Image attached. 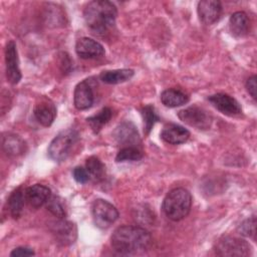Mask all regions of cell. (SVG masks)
Listing matches in <instances>:
<instances>
[{"mask_svg":"<svg viewBox=\"0 0 257 257\" xmlns=\"http://www.w3.org/2000/svg\"><path fill=\"white\" fill-rule=\"evenodd\" d=\"M246 88L247 91L250 93V95L256 99V89H257V85H256V76L253 75L251 77H249L246 81Z\"/></svg>","mask_w":257,"mask_h":257,"instance_id":"obj_31","label":"cell"},{"mask_svg":"<svg viewBox=\"0 0 257 257\" xmlns=\"http://www.w3.org/2000/svg\"><path fill=\"white\" fill-rule=\"evenodd\" d=\"M111 247L123 255L139 254L147 251L152 244L151 234L138 226H120L110 237Z\"/></svg>","mask_w":257,"mask_h":257,"instance_id":"obj_1","label":"cell"},{"mask_svg":"<svg viewBox=\"0 0 257 257\" xmlns=\"http://www.w3.org/2000/svg\"><path fill=\"white\" fill-rule=\"evenodd\" d=\"M161 138L168 144L180 145L188 141L190 138V132L182 125L171 123L163 128Z\"/></svg>","mask_w":257,"mask_h":257,"instance_id":"obj_17","label":"cell"},{"mask_svg":"<svg viewBox=\"0 0 257 257\" xmlns=\"http://www.w3.org/2000/svg\"><path fill=\"white\" fill-rule=\"evenodd\" d=\"M142 115L144 119V132L146 135H149L151 130L153 128L156 121L159 120V116L157 115L154 106L152 105H146L142 109Z\"/></svg>","mask_w":257,"mask_h":257,"instance_id":"obj_27","label":"cell"},{"mask_svg":"<svg viewBox=\"0 0 257 257\" xmlns=\"http://www.w3.org/2000/svg\"><path fill=\"white\" fill-rule=\"evenodd\" d=\"M250 249L245 240L232 236L220 238L215 245V252L220 256H248Z\"/></svg>","mask_w":257,"mask_h":257,"instance_id":"obj_6","label":"cell"},{"mask_svg":"<svg viewBox=\"0 0 257 257\" xmlns=\"http://www.w3.org/2000/svg\"><path fill=\"white\" fill-rule=\"evenodd\" d=\"M238 232L245 237H254L256 233V218L255 216L246 219L238 227Z\"/></svg>","mask_w":257,"mask_h":257,"instance_id":"obj_28","label":"cell"},{"mask_svg":"<svg viewBox=\"0 0 257 257\" xmlns=\"http://www.w3.org/2000/svg\"><path fill=\"white\" fill-rule=\"evenodd\" d=\"M143 158V152L137 147H124L120 149L115 157L116 162H127V161H139Z\"/></svg>","mask_w":257,"mask_h":257,"instance_id":"obj_26","label":"cell"},{"mask_svg":"<svg viewBox=\"0 0 257 257\" xmlns=\"http://www.w3.org/2000/svg\"><path fill=\"white\" fill-rule=\"evenodd\" d=\"M85 169L87 170L90 178H92L94 181H101L105 176L104 165L98 158L94 156L89 157L86 160Z\"/></svg>","mask_w":257,"mask_h":257,"instance_id":"obj_24","label":"cell"},{"mask_svg":"<svg viewBox=\"0 0 257 257\" xmlns=\"http://www.w3.org/2000/svg\"><path fill=\"white\" fill-rule=\"evenodd\" d=\"M94 224L101 229H106L112 225L118 218V211L109 202L97 199L91 207Z\"/></svg>","mask_w":257,"mask_h":257,"instance_id":"obj_5","label":"cell"},{"mask_svg":"<svg viewBox=\"0 0 257 257\" xmlns=\"http://www.w3.org/2000/svg\"><path fill=\"white\" fill-rule=\"evenodd\" d=\"M34 251L31 248L28 247H17L15 249L12 250V252L10 253V256L13 257H26V256H32L34 255Z\"/></svg>","mask_w":257,"mask_h":257,"instance_id":"obj_30","label":"cell"},{"mask_svg":"<svg viewBox=\"0 0 257 257\" xmlns=\"http://www.w3.org/2000/svg\"><path fill=\"white\" fill-rule=\"evenodd\" d=\"M209 101L214 107L226 115H237L242 112L240 103L232 96L225 93H216L209 96Z\"/></svg>","mask_w":257,"mask_h":257,"instance_id":"obj_10","label":"cell"},{"mask_svg":"<svg viewBox=\"0 0 257 257\" xmlns=\"http://www.w3.org/2000/svg\"><path fill=\"white\" fill-rule=\"evenodd\" d=\"M50 231L54 235L56 241L62 245H69L73 243L77 236V229L74 223L59 219L52 222Z\"/></svg>","mask_w":257,"mask_h":257,"instance_id":"obj_9","label":"cell"},{"mask_svg":"<svg viewBox=\"0 0 257 257\" xmlns=\"http://www.w3.org/2000/svg\"><path fill=\"white\" fill-rule=\"evenodd\" d=\"M229 27L232 34L236 37L246 35L249 30V19L247 14L243 11L233 13L229 20Z\"/></svg>","mask_w":257,"mask_h":257,"instance_id":"obj_18","label":"cell"},{"mask_svg":"<svg viewBox=\"0 0 257 257\" xmlns=\"http://www.w3.org/2000/svg\"><path fill=\"white\" fill-rule=\"evenodd\" d=\"M112 136L118 144L125 145L126 147H135V145L140 143V136L137 127L131 121L119 123L115 127Z\"/></svg>","mask_w":257,"mask_h":257,"instance_id":"obj_12","label":"cell"},{"mask_svg":"<svg viewBox=\"0 0 257 257\" xmlns=\"http://www.w3.org/2000/svg\"><path fill=\"white\" fill-rule=\"evenodd\" d=\"M178 116L185 123L199 130H208L212 123L211 115L205 109L196 105L180 110Z\"/></svg>","mask_w":257,"mask_h":257,"instance_id":"obj_7","label":"cell"},{"mask_svg":"<svg viewBox=\"0 0 257 257\" xmlns=\"http://www.w3.org/2000/svg\"><path fill=\"white\" fill-rule=\"evenodd\" d=\"M3 149L9 156H18L24 153L25 143L16 135H7L3 137Z\"/></svg>","mask_w":257,"mask_h":257,"instance_id":"obj_22","label":"cell"},{"mask_svg":"<svg viewBox=\"0 0 257 257\" xmlns=\"http://www.w3.org/2000/svg\"><path fill=\"white\" fill-rule=\"evenodd\" d=\"M5 63H6V76L8 81L11 84H17L21 79V71L19 68L17 47L13 40H10L6 44Z\"/></svg>","mask_w":257,"mask_h":257,"instance_id":"obj_8","label":"cell"},{"mask_svg":"<svg viewBox=\"0 0 257 257\" xmlns=\"http://www.w3.org/2000/svg\"><path fill=\"white\" fill-rule=\"evenodd\" d=\"M117 15L116 7L106 0H94L89 2L83 11V17L88 28L97 34L110 29Z\"/></svg>","mask_w":257,"mask_h":257,"instance_id":"obj_2","label":"cell"},{"mask_svg":"<svg viewBox=\"0 0 257 257\" xmlns=\"http://www.w3.org/2000/svg\"><path fill=\"white\" fill-rule=\"evenodd\" d=\"M75 51L83 59L97 58L104 54L103 46L96 40L88 37H82L76 41Z\"/></svg>","mask_w":257,"mask_h":257,"instance_id":"obj_13","label":"cell"},{"mask_svg":"<svg viewBox=\"0 0 257 257\" xmlns=\"http://www.w3.org/2000/svg\"><path fill=\"white\" fill-rule=\"evenodd\" d=\"M33 113L40 124L43 126H49L52 124L56 116V108L50 99L43 97L35 104Z\"/></svg>","mask_w":257,"mask_h":257,"instance_id":"obj_14","label":"cell"},{"mask_svg":"<svg viewBox=\"0 0 257 257\" xmlns=\"http://www.w3.org/2000/svg\"><path fill=\"white\" fill-rule=\"evenodd\" d=\"M79 139V134L73 128L60 132L51 141L48 147V156L55 162H62L70 155L74 145Z\"/></svg>","mask_w":257,"mask_h":257,"instance_id":"obj_4","label":"cell"},{"mask_svg":"<svg viewBox=\"0 0 257 257\" xmlns=\"http://www.w3.org/2000/svg\"><path fill=\"white\" fill-rule=\"evenodd\" d=\"M197 11L200 20L206 25H211L219 20L222 13V5L216 0H203L198 3Z\"/></svg>","mask_w":257,"mask_h":257,"instance_id":"obj_11","label":"cell"},{"mask_svg":"<svg viewBox=\"0 0 257 257\" xmlns=\"http://www.w3.org/2000/svg\"><path fill=\"white\" fill-rule=\"evenodd\" d=\"M51 196L50 189L41 184H35L25 189V200L32 208H40Z\"/></svg>","mask_w":257,"mask_h":257,"instance_id":"obj_15","label":"cell"},{"mask_svg":"<svg viewBox=\"0 0 257 257\" xmlns=\"http://www.w3.org/2000/svg\"><path fill=\"white\" fill-rule=\"evenodd\" d=\"M93 100H94L93 91L88 81L83 80L77 83L73 93L74 106L79 110L87 109L92 105Z\"/></svg>","mask_w":257,"mask_h":257,"instance_id":"obj_16","label":"cell"},{"mask_svg":"<svg viewBox=\"0 0 257 257\" xmlns=\"http://www.w3.org/2000/svg\"><path fill=\"white\" fill-rule=\"evenodd\" d=\"M161 101L165 106L177 107L189 101V96L180 89L169 88L162 92Z\"/></svg>","mask_w":257,"mask_h":257,"instance_id":"obj_20","label":"cell"},{"mask_svg":"<svg viewBox=\"0 0 257 257\" xmlns=\"http://www.w3.org/2000/svg\"><path fill=\"white\" fill-rule=\"evenodd\" d=\"M111 115H112V110L109 107H103L100 111H98L97 114L87 117L86 120L90 128L92 130V132L94 134H97L100 132L102 126L109 121V119L111 118Z\"/></svg>","mask_w":257,"mask_h":257,"instance_id":"obj_23","label":"cell"},{"mask_svg":"<svg viewBox=\"0 0 257 257\" xmlns=\"http://www.w3.org/2000/svg\"><path fill=\"white\" fill-rule=\"evenodd\" d=\"M192 206V196L184 188L170 191L164 199L163 211L172 221H180L188 216Z\"/></svg>","mask_w":257,"mask_h":257,"instance_id":"obj_3","label":"cell"},{"mask_svg":"<svg viewBox=\"0 0 257 257\" xmlns=\"http://www.w3.org/2000/svg\"><path fill=\"white\" fill-rule=\"evenodd\" d=\"M46 208L52 215H54L58 219H64L66 216L63 201L58 196H50V198L46 202Z\"/></svg>","mask_w":257,"mask_h":257,"instance_id":"obj_25","label":"cell"},{"mask_svg":"<svg viewBox=\"0 0 257 257\" xmlns=\"http://www.w3.org/2000/svg\"><path fill=\"white\" fill-rule=\"evenodd\" d=\"M72 175H73V178L74 180L77 182V183H80V184H85L89 181L90 179V176L87 172L86 169L82 168V167H76L74 168L73 172H72Z\"/></svg>","mask_w":257,"mask_h":257,"instance_id":"obj_29","label":"cell"},{"mask_svg":"<svg viewBox=\"0 0 257 257\" xmlns=\"http://www.w3.org/2000/svg\"><path fill=\"white\" fill-rule=\"evenodd\" d=\"M134 70L128 68L122 69H113L102 71L99 75V78L102 82L107 84H117L130 80L134 76Z\"/></svg>","mask_w":257,"mask_h":257,"instance_id":"obj_19","label":"cell"},{"mask_svg":"<svg viewBox=\"0 0 257 257\" xmlns=\"http://www.w3.org/2000/svg\"><path fill=\"white\" fill-rule=\"evenodd\" d=\"M25 201V190L22 188H18L11 193L8 199V207L10 214L14 219H18L21 216Z\"/></svg>","mask_w":257,"mask_h":257,"instance_id":"obj_21","label":"cell"}]
</instances>
